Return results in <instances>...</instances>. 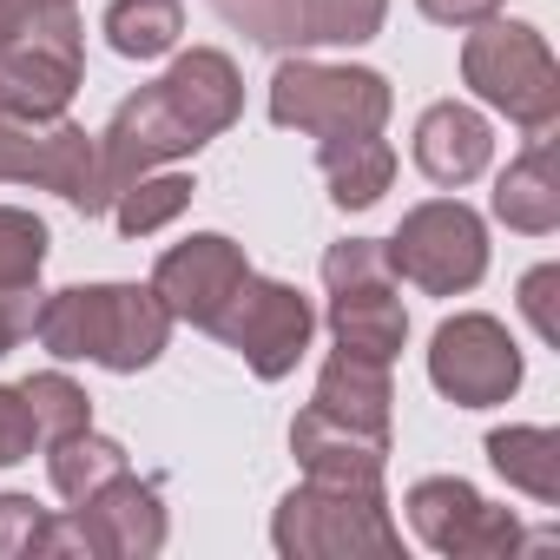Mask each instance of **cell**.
I'll return each mask as SVG.
<instances>
[{"instance_id": "cell-1", "label": "cell", "mask_w": 560, "mask_h": 560, "mask_svg": "<svg viewBox=\"0 0 560 560\" xmlns=\"http://www.w3.org/2000/svg\"><path fill=\"white\" fill-rule=\"evenodd\" d=\"M244 113V80L237 60L218 47H191L178 54L152 86H139L132 100H119V113L100 132V165H106V191H126L139 172H159L198 145H211L218 132H231Z\"/></svg>"}, {"instance_id": "cell-10", "label": "cell", "mask_w": 560, "mask_h": 560, "mask_svg": "<svg viewBox=\"0 0 560 560\" xmlns=\"http://www.w3.org/2000/svg\"><path fill=\"white\" fill-rule=\"evenodd\" d=\"M311 330H317V311L298 284H284V277H244V284L231 291V304L218 311L211 337L244 357V370L257 383H277V376H291L311 350Z\"/></svg>"}, {"instance_id": "cell-33", "label": "cell", "mask_w": 560, "mask_h": 560, "mask_svg": "<svg viewBox=\"0 0 560 560\" xmlns=\"http://www.w3.org/2000/svg\"><path fill=\"white\" fill-rule=\"evenodd\" d=\"M416 8L435 21V27H481V21H494L501 14V0H416Z\"/></svg>"}, {"instance_id": "cell-23", "label": "cell", "mask_w": 560, "mask_h": 560, "mask_svg": "<svg viewBox=\"0 0 560 560\" xmlns=\"http://www.w3.org/2000/svg\"><path fill=\"white\" fill-rule=\"evenodd\" d=\"M191 191L198 185L185 172H139L126 191H113V218H119L126 237H152V231H165L172 218L191 211Z\"/></svg>"}, {"instance_id": "cell-2", "label": "cell", "mask_w": 560, "mask_h": 560, "mask_svg": "<svg viewBox=\"0 0 560 560\" xmlns=\"http://www.w3.org/2000/svg\"><path fill=\"white\" fill-rule=\"evenodd\" d=\"M34 337L60 363H100L113 376H139L172 343V311L152 284H67L40 304Z\"/></svg>"}, {"instance_id": "cell-16", "label": "cell", "mask_w": 560, "mask_h": 560, "mask_svg": "<svg viewBox=\"0 0 560 560\" xmlns=\"http://www.w3.org/2000/svg\"><path fill=\"white\" fill-rule=\"evenodd\" d=\"M488 159H494V132H488V119L475 106L442 100V106H429L416 119V165H422L429 185L462 191V185H475L488 172Z\"/></svg>"}, {"instance_id": "cell-3", "label": "cell", "mask_w": 560, "mask_h": 560, "mask_svg": "<svg viewBox=\"0 0 560 560\" xmlns=\"http://www.w3.org/2000/svg\"><path fill=\"white\" fill-rule=\"evenodd\" d=\"M270 547L284 560H396L402 534L389 521L383 488L304 475V488H291L270 514Z\"/></svg>"}, {"instance_id": "cell-8", "label": "cell", "mask_w": 560, "mask_h": 560, "mask_svg": "<svg viewBox=\"0 0 560 560\" xmlns=\"http://www.w3.org/2000/svg\"><path fill=\"white\" fill-rule=\"evenodd\" d=\"M383 244H389L396 277L429 298H462L488 277V224L462 198H429V205L402 211L396 237H383Z\"/></svg>"}, {"instance_id": "cell-29", "label": "cell", "mask_w": 560, "mask_h": 560, "mask_svg": "<svg viewBox=\"0 0 560 560\" xmlns=\"http://www.w3.org/2000/svg\"><path fill=\"white\" fill-rule=\"evenodd\" d=\"M40 527H47V508H40L34 494H0V560L34 553Z\"/></svg>"}, {"instance_id": "cell-7", "label": "cell", "mask_w": 560, "mask_h": 560, "mask_svg": "<svg viewBox=\"0 0 560 560\" xmlns=\"http://www.w3.org/2000/svg\"><path fill=\"white\" fill-rule=\"evenodd\" d=\"M389 80L376 67H330V60H284L270 73V119L284 132H383L389 126Z\"/></svg>"}, {"instance_id": "cell-5", "label": "cell", "mask_w": 560, "mask_h": 560, "mask_svg": "<svg viewBox=\"0 0 560 560\" xmlns=\"http://www.w3.org/2000/svg\"><path fill=\"white\" fill-rule=\"evenodd\" d=\"M324 291H330V337L350 357L396 363L409 343V311H402V277L389 264L383 237H343L324 250Z\"/></svg>"}, {"instance_id": "cell-6", "label": "cell", "mask_w": 560, "mask_h": 560, "mask_svg": "<svg viewBox=\"0 0 560 560\" xmlns=\"http://www.w3.org/2000/svg\"><path fill=\"white\" fill-rule=\"evenodd\" d=\"M0 185H40L60 191L80 218H100L113 205L106 165H100V132L60 119H34L0 100Z\"/></svg>"}, {"instance_id": "cell-4", "label": "cell", "mask_w": 560, "mask_h": 560, "mask_svg": "<svg viewBox=\"0 0 560 560\" xmlns=\"http://www.w3.org/2000/svg\"><path fill=\"white\" fill-rule=\"evenodd\" d=\"M462 80L475 86L481 106L508 113L527 139L553 132L560 119V67L547 54V34L527 21H481L462 40Z\"/></svg>"}, {"instance_id": "cell-11", "label": "cell", "mask_w": 560, "mask_h": 560, "mask_svg": "<svg viewBox=\"0 0 560 560\" xmlns=\"http://www.w3.org/2000/svg\"><path fill=\"white\" fill-rule=\"evenodd\" d=\"M409 527L422 547L448 553V560H501L514 547H527V527L514 508H494L481 488H468L462 475H429L409 488Z\"/></svg>"}, {"instance_id": "cell-9", "label": "cell", "mask_w": 560, "mask_h": 560, "mask_svg": "<svg viewBox=\"0 0 560 560\" xmlns=\"http://www.w3.org/2000/svg\"><path fill=\"white\" fill-rule=\"evenodd\" d=\"M165 547V501L132 468L86 494L73 514H47L34 553H80V560H152Z\"/></svg>"}, {"instance_id": "cell-28", "label": "cell", "mask_w": 560, "mask_h": 560, "mask_svg": "<svg viewBox=\"0 0 560 560\" xmlns=\"http://www.w3.org/2000/svg\"><path fill=\"white\" fill-rule=\"evenodd\" d=\"M34 448H40V429H34V416H27L21 383H0V468L34 462Z\"/></svg>"}, {"instance_id": "cell-30", "label": "cell", "mask_w": 560, "mask_h": 560, "mask_svg": "<svg viewBox=\"0 0 560 560\" xmlns=\"http://www.w3.org/2000/svg\"><path fill=\"white\" fill-rule=\"evenodd\" d=\"M553 291H560V264H534V270L521 277V311H527V324H534V337H540V343H560Z\"/></svg>"}, {"instance_id": "cell-27", "label": "cell", "mask_w": 560, "mask_h": 560, "mask_svg": "<svg viewBox=\"0 0 560 560\" xmlns=\"http://www.w3.org/2000/svg\"><path fill=\"white\" fill-rule=\"evenodd\" d=\"M47 224L21 205H0V291H34V277L47 264Z\"/></svg>"}, {"instance_id": "cell-26", "label": "cell", "mask_w": 560, "mask_h": 560, "mask_svg": "<svg viewBox=\"0 0 560 560\" xmlns=\"http://www.w3.org/2000/svg\"><path fill=\"white\" fill-rule=\"evenodd\" d=\"M211 14L224 27H237L244 40L270 47V54L304 47V8H298V0H211Z\"/></svg>"}, {"instance_id": "cell-15", "label": "cell", "mask_w": 560, "mask_h": 560, "mask_svg": "<svg viewBox=\"0 0 560 560\" xmlns=\"http://www.w3.org/2000/svg\"><path fill=\"white\" fill-rule=\"evenodd\" d=\"M291 455L311 481H350V488H383V468H389V435L376 429H357V422H337L324 416L317 402L291 422Z\"/></svg>"}, {"instance_id": "cell-18", "label": "cell", "mask_w": 560, "mask_h": 560, "mask_svg": "<svg viewBox=\"0 0 560 560\" xmlns=\"http://www.w3.org/2000/svg\"><path fill=\"white\" fill-rule=\"evenodd\" d=\"M494 218L508 231H527V237H547L560 231V178H553V139H527V152L494 178Z\"/></svg>"}, {"instance_id": "cell-20", "label": "cell", "mask_w": 560, "mask_h": 560, "mask_svg": "<svg viewBox=\"0 0 560 560\" xmlns=\"http://www.w3.org/2000/svg\"><path fill=\"white\" fill-rule=\"evenodd\" d=\"M488 462L508 488H521L527 501L553 508L560 501V435L540 429V422H521V429H494L488 435Z\"/></svg>"}, {"instance_id": "cell-21", "label": "cell", "mask_w": 560, "mask_h": 560, "mask_svg": "<svg viewBox=\"0 0 560 560\" xmlns=\"http://www.w3.org/2000/svg\"><path fill=\"white\" fill-rule=\"evenodd\" d=\"M132 462H126V448L113 442V435H100L93 422L86 429H73V435H60V442H47V475H54V488H60V501H86V494H100L106 481H119Z\"/></svg>"}, {"instance_id": "cell-31", "label": "cell", "mask_w": 560, "mask_h": 560, "mask_svg": "<svg viewBox=\"0 0 560 560\" xmlns=\"http://www.w3.org/2000/svg\"><path fill=\"white\" fill-rule=\"evenodd\" d=\"M67 14H80V0H0V54L47 21H67Z\"/></svg>"}, {"instance_id": "cell-14", "label": "cell", "mask_w": 560, "mask_h": 560, "mask_svg": "<svg viewBox=\"0 0 560 560\" xmlns=\"http://www.w3.org/2000/svg\"><path fill=\"white\" fill-rule=\"evenodd\" d=\"M80 93V14L34 27L0 54V100L34 119H60Z\"/></svg>"}, {"instance_id": "cell-32", "label": "cell", "mask_w": 560, "mask_h": 560, "mask_svg": "<svg viewBox=\"0 0 560 560\" xmlns=\"http://www.w3.org/2000/svg\"><path fill=\"white\" fill-rule=\"evenodd\" d=\"M34 317H40L34 291H0V357L21 350V337H34Z\"/></svg>"}, {"instance_id": "cell-19", "label": "cell", "mask_w": 560, "mask_h": 560, "mask_svg": "<svg viewBox=\"0 0 560 560\" xmlns=\"http://www.w3.org/2000/svg\"><path fill=\"white\" fill-rule=\"evenodd\" d=\"M311 402H317L324 416H337V422H357V429H376V435H389V402H396V389H389V363L337 350V357L317 370V389H311Z\"/></svg>"}, {"instance_id": "cell-25", "label": "cell", "mask_w": 560, "mask_h": 560, "mask_svg": "<svg viewBox=\"0 0 560 560\" xmlns=\"http://www.w3.org/2000/svg\"><path fill=\"white\" fill-rule=\"evenodd\" d=\"M21 396H27V416H34V429H40V448L93 422V396H86L73 376H60V370L27 376V383H21Z\"/></svg>"}, {"instance_id": "cell-22", "label": "cell", "mask_w": 560, "mask_h": 560, "mask_svg": "<svg viewBox=\"0 0 560 560\" xmlns=\"http://www.w3.org/2000/svg\"><path fill=\"white\" fill-rule=\"evenodd\" d=\"M185 34V0H113L106 40L119 60H165Z\"/></svg>"}, {"instance_id": "cell-12", "label": "cell", "mask_w": 560, "mask_h": 560, "mask_svg": "<svg viewBox=\"0 0 560 560\" xmlns=\"http://www.w3.org/2000/svg\"><path fill=\"white\" fill-rule=\"evenodd\" d=\"M429 383L455 409H494L521 389V350L488 311H462L429 337Z\"/></svg>"}, {"instance_id": "cell-13", "label": "cell", "mask_w": 560, "mask_h": 560, "mask_svg": "<svg viewBox=\"0 0 560 560\" xmlns=\"http://www.w3.org/2000/svg\"><path fill=\"white\" fill-rule=\"evenodd\" d=\"M250 277V257L244 244H231L224 231H191L185 244H172L159 264H152V291L159 304L172 311V324H191V330H211L218 311L231 304V291Z\"/></svg>"}, {"instance_id": "cell-17", "label": "cell", "mask_w": 560, "mask_h": 560, "mask_svg": "<svg viewBox=\"0 0 560 560\" xmlns=\"http://www.w3.org/2000/svg\"><path fill=\"white\" fill-rule=\"evenodd\" d=\"M317 172L330 185V205L370 211L396 185V145L383 132H330V139H317Z\"/></svg>"}, {"instance_id": "cell-24", "label": "cell", "mask_w": 560, "mask_h": 560, "mask_svg": "<svg viewBox=\"0 0 560 560\" xmlns=\"http://www.w3.org/2000/svg\"><path fill=\"white\" fill-rule=\"evenodd\" d=\"M304 8V47H363L383 34L389 0H298Z\"/></svg>"}]
</instances>
